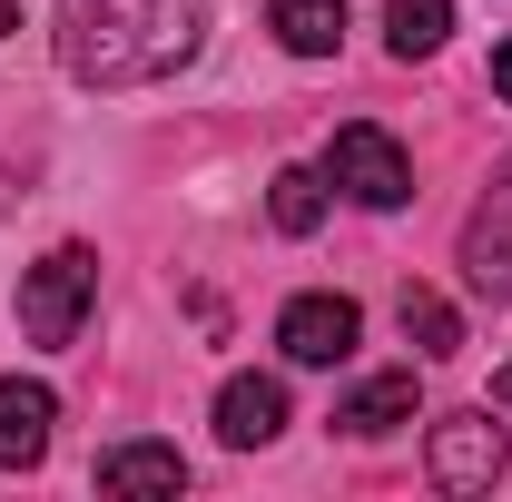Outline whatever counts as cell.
I'll return each instance as SVG.
<instances>
[{
    "instance_id": "9a60e30c",
    "label": "cell",
    "mask_w": 512,
    "mask_h": 502,
    "mask_svg": "<svg viewBox=\"0 0 512 502\" xmlns=\"http://www.w3.org/2000/svg\"><path fill=\"white\" fill-rule=\"evenodd\" d=\"M493 89H503V99H512V40H503V50H493Z\"/></svg>"
},
{
    "instance_id": "2e32d148",
    "label": "cell",
    "mask_w": 512,
    "mask_h": 502,
    "mask_svg": "<svg viewBox=\"0 0 512 502\" xmlns=\"http://www.w3.org/2000/svg\"><path fill=\"white\" fill-rule=\"evenodd\" d=\"M10 30H20V0H0V40H10Z\"/></svg>"
},
{
    "instance_id": "30bf717a",
    "label": "cell",
    "mask_w": 512,
    "mask_h": 502,
    "mask_svg": "<svg viewBox=\"0 0 512 502\" xmlns=\"http://www.w3.org/2000/svg\"><path fill=\"white\" fill-rule=\"evenodd\" d=\"M99 493H188V453L178 443H109Z\"/></svg>"
},
{
    "instance_id": "e0dca14e",
    "label": "cell",
    "mask_w": 512,
    "mask_h": 502,
    "mask_svg": "<svg viewBox=\"0 0 512 502\" xmlns=\"http://www.w3.org/2000/svg\"><path fill=\"white\" fill-rule=\"evenodd\" d=\"M493 404H512V365H503V375H493Z\"/></svg>"
},
{
    "instance_id": "ba28073f",
    "label": "cell",
    "mask_w": 512,
    "mask_h": 502,
    "mask_svg": "<svg viewBox=\"0 0 512 502\" xmlns=\"http://www.w3.org/2000/svg\"><path fill=\"white\" fill-rule=\"evenodd\" d=\"M217 434L237 443V453L276 443V434H286V384H276V375H227V384H217Z\"/></svg>"
},
{
    "instance_id": "4fadbf2b",
    "label": "cell",
    "mask_w": 512,
    "mask_h": 502,
    "mask_svg": "<svg viewBox=\"0 0 512 502\" xmlns=\"http://www.w3.org/2000/svg\"><path fill=\"white\" fill-rule=\"evenodd\" d=\"M266 217H276L286 237H316V227H325V178H316V168H276V188H266Z\"/></svg>"
},
{
    "instance_id": "277c9868",
    "label": "cell",
    "mask_w": 512,
    "mask_h": 502,
    "mask_svg": "<svg viewBox=\"0 0 512 502\" xmlns=\"http://www.w3.org/2000/svg\"><path fill=\"white\" fill-rule=\"evenodd\" d=\"M424 473H434L444 493H493V483H503V424H493V414H444L434 443H424Z\"/></svg>"
},
{
    "instance_id": "6da1fadb",
    "label": "cell",
    "mask_w": 512,
    "mask_h": 502,
    "mask_svg": "<svg viewBox=\"0 0 512 502\" xmlns=\"http://www.w3.org/2000/svg\"><path fill=\"white\" fill-rule=\"evenodd\" d=\"M207 50V0H60V69L79 89H158Z\"/></svg>"
},
{
    "instance_id": "5b68a950",
    "label": "cell",
    "mask_w": 512,
    "mask_h": 502,
    "mask_svg": "<svg viewBox=\"0 0 512 502\" xmlns=\"http://www.w3.org/2000/svg\"><path fill=\"white\" fill-rule=\"evenodd\" d=\"M355 335H365V306L355 296H286L276 315V345H286V365H345L355 355Z\"/></svg>"
},
{
    "instance_id": "8992f818",
    "label": "cell",
    "mask_w": 512,
    "mask_h": 502,
    "mask_svg": "<svg viewBox=\"0 0 512 502\" xmlns=\"http://www.w3.org/2000/svg\"><path fill=\"white\" fill-rule=\"evenodd\" d=\"M463 276L493 306H512V158L493 168V188L473 197V217H463Z\"/></svg>"
},
{
    "instance_id": "52a82bcc",
    "label": "cell",
    "mask_w": 512,
    "mask_h": 502,
    "mask_svg": "<svg viewBox=\"0 0 512 502\" xmlns=\"http://www.w3.org/2000/svg\"><path fill=\"white\" fill-rule=\"evenodd\" d=\"M50 424H60V394H50V384L0 375V473H30V463L50 453Z\"/></svg>"
},
{
    "instance_id": "5bb4252c",
    "label": "cell",
    "mask_w": 512,
    "mask_h": 502,
    "mask_svg": "<svg viewBox=\"0 0 512 502\" xmlns=\"http://www.w3.org/2000/svg\"><path fill=\"white\" fill-rule=\"evenodd\" d=\"M394 315H404V345H414V355H453V345H463V315H453L434 286H404Z\"/></svg>"
},
{
    "instance_id": "3957f363",
    "label": "cell",
    "mask_w": 512,
    "mask_h": 502,
    "mask_svg": "<svg viewBox=\"0 0 512 502\" xmlns=\"http://www.w3.org/2000/svg\"><path fill=\"white\" fill-rule=\"evenodd\" d=\"M325 178L355 197V207H404L414 197V158H404V138L394 128H375V119H345L335 128V148H325Z\"/></svg>"
},
{
    "instance_id": "9c48e42d",
    "label": "cell",
    "mask_w": 512,
    "mask_h": 502,
    "mask_svg": "<svg viewBox=\"0 0 512 502\" xmlns=\"http://www.w3.org/2000/svg\"><path fill=\"white\" fill-rule=\"evenodd\" d=\"M335 424L355 443H384L394 424H414V365H394V375H365L345 404H335Z\"/></svg>"
},
{
    "instance_id": "7a4b0ae2",
    "label": "cell",
    "mask_w": 512,
    "mask_h": 502,
    "mask_svg": "<svg viewBox=\"0 0 512 502\" xmlns=\"http://www.w3.org/2000/svg\"><path fill=\"white\" fill-rule=\"evenodd\" d=\"M89 306H99V256L89 247H50L20 276V335L30 345H79Z\"/></svg>"
},
{
    "instance_id": "8fae6325",
    "label": "cell",
    "mask_w": 512,
    "mask_h": 502,
    "mask_svg": "<svg viewBox=\"0 0 512 502\" xmlns=\"http://www.w3.org/2000/svg\"><path fill=\"white\" fill-rule=\"evenodd\" d=\"M266 20H276V40L296 60H335L345 50V0H266Z\"/></svg>"
},
{
    "instance_id": "7c38bea8",
    "label": "cell",
    "mask_w": 512,
    "mask_h": 502,
    "mask_svg": "<svg viewBox=\"0 0 512 502\" xmlns=\"http://www.w3.org/2000/svg\"><path fill=\"white\" fill-rule=\"evenodd\" d=\"M384 40L394 60H434L453 40V0H384Z\"/></svg>"
}]
</instances>
